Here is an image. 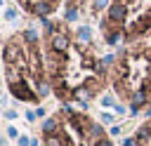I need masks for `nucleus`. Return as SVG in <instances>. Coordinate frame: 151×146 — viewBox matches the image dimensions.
I'll return each mask as SVG.
<instances>
[{
  "mask_svg": "<svg viewBox=\"0 0 151 146\" xmlns=\"http://www.w3.org/2000/svg\"><path fill=\"white\" fill-rule=\"evenodd\" d=\"M125 16H127V5H123V2H113L111 7H109V21H116V24H123L125 21Z\"/></svg>",
  "mask_w": 151,
  "mask_h": 146,
  "instance_id": "obj_5",
  "label": "nucleus"
},
{
  "mask_svg": "<svg viewBox=\"0 0 151 146\" xmlns=\"http://www.w3.org/2000/svg\"><path fill=\"white\" fill-rule=\"evenodd\" d=\"M50 49L54 54H66L71 49V42L64 33H50Z\"/></svg>",
  "mask_w": 151,
  "mask_h": 146,
  "instance_id": "obj_4",
  "label": "nucleus"
},
{
  "mask_svg": "<svg viewBox=\"0 0 151 146\" xmlns=\"http://www.w3.org/2000/svg\"><path fill=\"white\" fill-rule=\"evenodd\" d=\"M42 144L45 146H113L109 134L99 122L90 115L61 108L42 125Z\"/></svg>",
  "mask_w": 151,
  "mask_h": 146,
  "instance_id": "obj_1",
  "label": "nucleus"
},
{
  "mask_svg": "<svg viewBox=\"0 0 151 146\" xmlns=\"http://www.w3.org/2000/svg\"><path fill=\"white\" fill-rule=\"evenodd\" d=\"M113 89L132 111L151 104V52L137 49L123 54L113 64Z\"/></svg>",
  "mask_w": 151,
  "mask_h": 146,
  "instance_id": "obj_2",
  "label": "nucleus"
},
{
  "mask_svg": "<svg viewBox=\"0 0 151 146\" xmlns=\"http://www.w3.org/2000/svg\"><path fill=\"white\" fill-rule=\"evenodd\" d=\"M66 16H68V21H73V19H78V12H76V9H73V7H71V9H68V14H66Z\"/></svg>",
  "mask_w": 151,
  "mask_h": 146,
  "instance_id": "obj_8",
  "label": "nucleus"
},
{
  "mask_svg": "<svg viewBox=\"0 0 151 146\" xmlns=\"http://www.w3.org/2000/svg\"><path fill=\"white\" fill-rule=\"evenodd\" d=\"M125 146H151V120H146L134 132V137H130L125 141Z\"/></svg>",
  "mask_w": 151,
  "mask_h": 146,
  "instance_id": "obj_3",
  "label": "nucleus"
},
{
  "mask_svg": "<svg viewBox=\"0 0 151 146\" xmlns=\"http://www.w3.org/2000/svg\"><path fill=\"white\" fill-rule=\"evenodd\" d=\"M52 9H54L52 0H40V2L35 5V9H33V12H35V14H42V16H45V14H50Z\"/></svg>",
  "mask_w": 151,
  "mask_h": 146,
  "instance_id": "obj_6",
  "label": "nucleus"
},
{
  "mask_svg": "<svg viewBox=\"0 0 151 146\" xmlns=\"http://www.w3.org/2000/svg\"><path fill=\"white\" fill-rule=\"evenodd\" d=\"M109 5V0H94V12H99V9H104Z\"/></svg>",
  "mask_w": 151,
  "mask_h": 146,
  "instance_id": "obj_7",
  "label": "nucleus"
}]
</instances>
